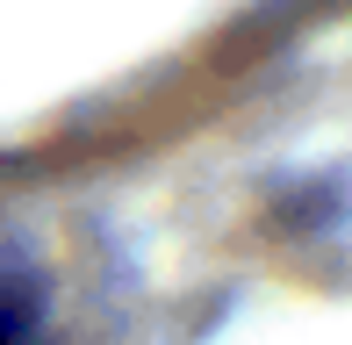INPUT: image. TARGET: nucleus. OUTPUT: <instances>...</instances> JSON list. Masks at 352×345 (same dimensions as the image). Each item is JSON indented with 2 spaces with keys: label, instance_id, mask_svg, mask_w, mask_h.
<instances>
[{
  "label": "nucleus",
  "instance_id": "f257e3e1",
  "mask_svg": "<svg viewBox=\"0 0 352 345\" xmlns=\"http://www.w3.org/2000/svg\"><path fill=\"white\" fill-rule=\"evenodd\" d=\"M0 345H29V309L0 295Z\"/></svg>",
  "mask_w": 352,
  "mask_h": 345
}]
</instances>
